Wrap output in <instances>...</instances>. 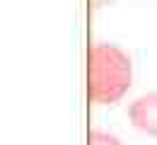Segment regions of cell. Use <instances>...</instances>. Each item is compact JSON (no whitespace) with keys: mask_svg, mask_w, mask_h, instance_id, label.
<instances>
[{"mask_svg":"<svg viewBox=\"0 0 157 145\" xmlns=\"http://www.w3.org/2000/svg\"><path fill=\"white\" fill-rule=\"evenodd\" d=\"M133 85V58L114 41H94L87 48V97L92 104L121 102Z\"/></svg>","mask_w":157,"mask_h":145,"instance_id":"6da1fadb","label":"cell"},{"mask_svg":"<svg viewBox=\"0 0 157 145\" xmlns=\"http://www.w3.org/2000/svg\"><path fill=\"white\" fill-rule=\"evenodd\" d=\"M128 121L140 133H145L150 138H157V90L138 94L128 104Z\"/></svg>","mask_w":157,"mask_h":145,"instance_id":"7a4b0ae2","label":"cell"},{"mask_svg":"<svg viewBox=\"0 0 157 145\" xmlns=\"http://www.w3.org/2000/svg\"><path fill=\"white\" fill-rule=\"evenodd\" d=\"M87 145H123V140L116 133L104 131V128H92L87 135Z\"/></svg>","mask_w":157,"mask_h":145,"instance_id":"3957f363","label":"cell"}]
</instances>
